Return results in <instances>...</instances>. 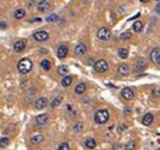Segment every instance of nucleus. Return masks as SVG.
I'll return each instance as SVG.
<instances>
[{
  "mask_svg": "<svg viewBox=\"0 0 160 150\" xmlns=\"http://www.w3.org/2000/svg\"><path fill=\"white\" fill-rule=\"evenodd\" d=\"M32 67H33V63L27 57L22 59V60L18 63V71H19L20 74H28L32 70Z\"/></svg>",
  "mask_w": 160,
  "mask_h": 150,
  "instance_id": "1",
  "label": "nucleus"
},
{
  "mask_svg": "<svg viewBox=\"0 0 160 150\" xmlns=\"http://www.w3.org/2000/svg\"><path fill=\"white\" fill-rule=\"evenodd\" d=\"M109 118V112L107 110H98L94 114V120L98 125H104Z\"/></svg>",
  "mask_w": 160,
  "mask_h": 150,
  "instance_id": "2",
  "label": "nucleus"
},
{
  "mask_svg": "<svg viewBox=\"0 0 160 150\" xmlns=\"http://www.w3.org/2000/svg\"><path fill=\"white\" fill-rule=\"evenodd\" d=\"M97 36L100 41H108L109 38H111V31H109L107 27H102V28L98 29Z\"/></svg>",
  "mask_w": 160,
  "mask_h": 150,
  "instance_id": "3",
  "label": "nucleus"
},
{
  "mask_svg": "<svg viewBox=\"0 0 160 150\" xmlns=\"http://www.w3.org/2000/svg\"><path fill=\"white\" fill-rule=\"evenodd\" d=\"M94 69H95V71H98V73H104L108 70V64H107L106 60H98V61H95V64H94Z\"/></svg>",
  "mask_w": 160,
  "mask_h": 150,
  "instance_id": "4",
  "label": "nucleus"
},
{
  "mask_svg": "<svg viewBox=\"0 0 160 150\" xmlns=\"http://www.w3.org/2000/svg\"><path fill=\"white\" fill-rule=\"evenodd\" d=\"M33 38L36 41H38V42H44V41H47L50 38V34L46 31H37L33 34Z\"/></svg>",
  "mask_w": 160,
  "mask_h": 150,
  "instance_id": "5",
  "label": "nucleus"
},
{
  "mask_svg": "<svg viewBox=\"0 0 160 150\" xmlns=\"http://www.w3.org/2000/svg\"><path fill=\"white\" fill-rule=\"evenodd\" d=\"M47 106H48V99L44 98V97H41V98H38L37 101L34 102V107L37 108V110H43Z\"/></svg>",
  "mask_w": 160,
  "mask_h": 150,
  "instance_id": "6",
  "label": "nucleus"
},
{
  "mask_svg": "<svg viewBox=\"0 0 160 150\" xmlns=\"http://www.w3.org/2000/svg\"><path fill=\"white\" fill-rule=\"evenodd\" d=\"M50 8H51V4L47 0H41L37 5V10L41 11V13H46L47 10H50Z\"/></svg>",
  "mask_w": 160,
  "mask_h": 150,
  "instance_id": "7",
  "label": "nucleus"
},
{
  "mask_svg": "<svg viewBox=\"0 0 160 150\" xmlns=\"http://www.w3.org/2000/svg\"><path fill=\"white\" fill-rule=\"evenodd\" d=\"M48 120H50V116L47 113H42V114H40V116L36 117V122H37V125H40V126L46 125V123L48 122Z\"/></svg>",
  "mask_w": 160,
  "mask_h": 150,
  "instance_id": "8",
  "label": "nucleus"
},
{
  "mask_svg": "<svg viewBox=\"0 0 160 150\" xmlns=\"http://www.w3.org/2000/svg\"><path fill=\"white\" fill-rule=\"evenodd\" d=\"M121 94H122V97L126 99V101H131V99L133 98V90L131 89V88H123Z\"/></svg>",
  "mask_w": 160,
  "mask_h": 150,
  "instance_id": "9",
  "label": "nucleus"
},
{
  "mask_svg": "<svg viewBox=\"0 0 160 150\" xmlns=\"http://www.w3.org/2000/svg\"><path fill=\"white\" fill-rule=\"evenodd\" d=\"M151 61H154L155 64H160V50L159 48H154L150 54Z\"/></svg>",
  "mask_w": 160,
  "mask_h": 150,
  "instance_id": "10",
  "label": "nucleus"
},
{
  "mask_svg": "<svg viewBox=\"0 0 160 150\" xmlns=\"http://www.w3.org/2000/svg\"><path fill=\"white\" fill-rule=\"evenodd\" d=\"M67 52H69V48H67V46L61 45L57 48V56L60 57V59H65V57L67 56Z\"/></svg>",
  "mask_w": 160,
  "mask_h": 150,
  "instance_id": "11",
  "label": "nucleus"
},
{
  "mask_svg": "<svg viewBox=\"0 0 160 150\" xmlns=\"http://www.w3.org/2000/svg\"><path fill=\"white\" fill-rule=\"evenodd\" d=\"M24 48H26V41L20 40V41H17V42L14 43V51L22 52Z\"/></svg>",
  "mask_w": 160,
  "mask_h": 150,
  "instance_id": "12",
  "label": "nucleus"
},
{
  "mask_svg": "<svg viewBox=\"0 0 160 150\" xmlns=\"http://www.w3.org/2000/svg\"><path fill=\"white\" fill-rule=\"evenodd\" d=\"M154 121V114L153 113H146L144 116V118H142V123H144L145 126H150L151 123Z\"/></svg>",
  "mask_w": 160,
  "mask_h": 150,
  "instance_id": "13",
  "label": "nucleus"
},
{
  "mask_svg": "<svg viewBox=\"0 0 160 150\" xmlns=\"http://www.w3.org/2000/svg\"><path fill=\"white\" fill-rule=\"evenodd\" d=\"M85 52H87V47H85L84 43H79V45L75 47V54L78 55V56H83Z\"/></svg>",
  "mask_w": 160,
  "mask_h": 150,
  "instance_id": "14",
  "label": "nucleus"
},
{
  "mask_svg": "<svg viewBox=\"0 0 160 150\" xmlns=\"http://www.w3.org/2000/svg\"><path fill=\"white\" fill-rule=\"evenodd\" d=\"M71 83H73V76H70V75L64 76V78H62V80H61V85H62V87H65V88L70 87Z\"/></svg>",
  "mask_w": 160,
  "mask_h": 150,
  "instance_id": "15",
  "label": "nucleus"
},
{
  "mask_svg": "<svg viewBox=\"0 0 160 150\" xmlns=\"http://www.w3.org/2000/svg\"><path fill=\"white\" fill-rule=\"evenodd\" d=\"M85 90H87V85H85L84 83H79L75 87V93L76 94H84Z\"/></svg>",
  "mask_w": 160,
  "mask_h": 150,
  "instance_id": "16",
  "label": "nucleus"
},
{
  "mask_svg": "<svg viewBox=\"0 0 160 150\" xmlns=\"http://www.w3.org/2000/svg\"><path fill=\"white\" fill-rule=\"evenodd\" d=\"M146 69V61L145 60H138L137 61V65H136V71H144Z\"/></svg>",
  "mask_w": 160,
  "mask_h": 150,
  "instance_id": "17",
  "label": "nucleus"
},
{
  "mask_svg": "<svg viewBox=\"0 0 160 150\" xmlns=\"http://www.w3.org/2000/svg\"><path fill=\"white\" fill-rule=\"evenodd\" d=\"M43 141V136L42 135H34V136L31 137V143L34 144V145H38V144H41Z\"/></svg>",
  "mask_w": 160,
  "mask_h": 150,
  "instance_id": "18",
  "label": "nucleus"
},
{
  "mask_svg": "<svg viewBox=\"0 0 160 150\" xmlns=\"http://www.w3.org/2000/svg\"><path fill=\"white\" fill-rule=\"evenodd\" d=\"M118 73H120L121 75H127L130 73V69L127 65H124V64H122V65L118 66Z\"/></svg>",
  "mask_w": 160,
  "mask_h": 150,
  "instance_id": "19",
  "label": "nucleus"
},
{
  "mask_svg": "<svg viewBox=\"0 0 160 150\" xmlns=\"http://www.w3.org/2000/svg\"><path fill=\"white\" fill-rule=\"evenodd\" d=\"M26 17V10L24 9H17L14 13V18L15 19H23Z\"/></svg>",
  "mask_w": 160,
  "mask_h": 150,
  "instance_id": "20",
  "label": "nucleus"
},
{
  "mask_svg": "<svg viewBox=\"0 0 160 150\" xmlns=\"http://www.w3.org/2000/svg\"><path fill=\"white\" fill-rule=\"evenodd\" d=\"M85 146H87L88 149H94L97 146V143L94 139H87L85 140Z\"/></svg>",
  "mask_w": 160,
  "mask_h": 150,
  "instance_id": "21",
  "label": "nucleus"
},
{
  "mask_svg": "<svg viewBox=\"0 0 160 150\" xmlns=\"http://www.w3.org/2000/svg\"><path fill=\"white\" fill-rule=\"evenodd\" d=\"M142 27H144V24H142L141 20H136V22L133 23V31L135 32H141Z\"/></svg>",
  "mask_w": 160,
  "mask_h": 150,
  "instance_id": "22",
  "label": "nucleus"
},
{
  "mask_svg": "<svg viewBox=\"0 0 160 150\" xmlns=\"http://www.w3.org/2000/svg\"><path fill=\"white\" fill-rule=\"evenodd\" d=\"M61 102H62V97H61V96H60V97H56V98L51 102V107H53V108H57L58 106L61 104Z\"/></svg>",
  "mask_w": 160,
  "mask_h": 150,
  "instance_id": "23",
  "label": "nucleus"
},
{
  "mask_svg": "<svg viewBox=\"0 0 160 150\" xmlns=\"http://www.w3.org/2000/svg\"><path fill=\"white\" fill-rule=\"evenodd\" d=\"M57 73L60 75H64V76H66L67 75V67L65 66V65H60L57 67Z\"/></svg>",
  "mask_w": 160,
  "mask_h": 150,
  "instance_id": "24",
  "label": "nucleus"
},
{
  "mask_svg": "<svg viewBox=\"0 0 160 150\" xmlns=\"http://www.w3.org/2000/svg\"><path fill=\"white\" fill-rule=\"evenodd\" d=\"M41 66H42V69L46 70V71H48V70L51 69V64H50L48 60H43L42 63H41Z\"/></svg>",
  "mask_w": 160,
  "mask_h": 150,
  "instance_id": "25",
  "label": "nucleus"
},
{
  "mask_svg": "<svg viewBox=\"0 0 160 150\" xmlns=\"http://www.w3.org/2000/svg\"><path fill=\"white\" fill-rule=\"evenodd\" d=\"M118 55H120L121 59H126L128 56V51H127V48H120L118 50Z\"/></svg>",
  "mask_w": 160,
  "mask_h": 150,
  "instance_id": "26",
  "label": "nucleus"
},
{
  "mask_svg": "<svg viewBox=\"0 0 160 150\" xmlns=\"http://www.w3.org/2000/svg\"><path fill=\"white\" fill-rule=\"evenodd\" d=\"M46 20H47L48 23H50V22H51V23L57 22V20H58V15H57V14H50V15L46 18Z\"/></svg>",
  "mask_w": 160,
  "mask_h": 150,
  "instance_id": "27",
  "label": "nucleus"
},
{
  "mask_svg": "<svg viewBox=\"0 0 160 150\" xmlns=\"http://www.w3.org/2000/svg\"><path fill=\"white\" fill-rule=\"evenodd\" d=\"M120 38H121V41L131 40V32H123V33L120 36Z\"/></svg>",
  "mask_w": 160,
  "mask_h": 150,
  "instance_id": "28",
  "label": "nucleus"
},
{
  "mask_svg": "<svg viewBox=\"0 0 160 150\" xmlns=\"http://www.w3.org/2000/svg\"><path fill=\"white\" fill-rule=\"evenodd\" d=\"M135 148H136V144L133 141H128L126 144V146H124V150H135Z\"/></svg>",
  "mask_w": 160,
  "mask_h": 150,
  "instance_id": "29",
  "label": "nucleus"
},
{
  "mask_svg": "<svg viewBox=\"0 0 160 150\" xmlns=\"http://www.w3.org/2000/svg\"><path fill=\"white\" fill-rule=\"evenodd\" d=\"M8 144H9L8 137H1L0 139V148H5V146H8Z\"/></svg>",
  "mask_w": 160,
  "mask_h": 150,
  "instance_id": "30",
  "label": "nucleus"
},
{
  "mask_svg": "<svg viewBox=\"0 0 160 150\" xmlns=\"http://www.w3.org/2000/svg\"><path fill=\"white\" fill-rule=\"evenodd\" d=\"M81 130H83V123L81 122L75 123V126H74V132H80Z\"/></svg>",
  "mask_w": 160,
  "mask_h": 150,
  "instance_id": "31",
  "label": "nucleus"
},
{
  "mask_svg": "<svg viewBox=\"0 0 160 150\" xmlns=\"http://www.w3.org/2000/svg\"><path fill=\"white\" fill-rule=\"evenodd\" d=\"M57 150H70V146H69V144H67V143H62V144L58 145Z\"/></svg>",
  "mask_w": 160,
  "mask_h": 150,
  "instance_id": "32",
  "label": "nucleus"
},
{
  "mask_svg": "<svg viewBox=\"0 0 160 150\" xmlns=\"http://www.w3.org/2000/svg\"><path fill=\"white\" fill-rule=\"evenodd\" d=\"M124 130H126V126H124V125H120V126H118V132H120V134H121V132H123Z\"/></svg>",
  "mask_w": 160,
  "mask_h": 150,
  "instance_id": "33",
  "label": "nucleus"
},
{
  "mask_svg": "<svg viewBox=\"0 0 160 150\" xmlns=\"http://www.w3.org/2000/svg\"><path fill=\"white\" fill-rule=\"evenodd\" d=\"M153 96H154V97H159V96H160V90H159V89H155V90L153 92Z\"/></svg>",
  "mask_w": 160,
  "mask_h": 150,
  "instance_id": "34",
  "label": "nucleus"
},
{
  "mask_svg": "<svg viewBox=\"0 0 160 150\" xmlns=\"http://www.w3.org/2000/svg\"><path fill=\"white\" fill-rule=\"evenodd\" d=\"M41 20H42L41 18H33V19L31 20V22H32V23H38V22H41Z\"/></svg>",
  "mask_w": 160,
  "mask_h": 150,
  "instance_id": "35",
  "label": "nucleus"
},
{
  "mask_svg": "<svg viewBox=\"0 0 160 150\" xmlns=\"http://www.w3.org/2000/svg\"><path fill=\"white\" fill-rule=\"evenodd\" d=\"M0 28H7V23L1 20V22H0Z\"/></svg>",
  "mask_w": 160,
  "mask_h": 150,
  "instance_id": "36",
  "label": "nucleus"
},
{
  "mask_svg": "<svg viewBox=\"0 0 160 150\" xmlns=\"http://www.w3.org/2000/svg\"><path fill=\"white\" fill-rule=\"evenodd\" d=\"M155 9H156V11H158V14H160V3H159L158 5H156V8H155Z\"/></svg>",
  "mask_w": 160,
  "mask_h": 150,
  "instance_id": "37",
  "label": "nucleus"
},
{
  "mask_svg": "<svg viewBox=\"0 0 160 150\" xmlns=\"http://www.w3.org/2000/svg\"><path fill=\"white\" fill-rule=\"evenodd\" d=\"M46 52H47V51H46V50H44V48H42V50H41V54H46Z\"/></svg>",
  "mask_w": 160,
  "mask_h": 150,
  "instance_id": "38",
  "label": "nucleus"
},
{
  "mask_svg": "<svg viewBox=\"0 0 160 150\" xmlns=\"http://www.w3.org/2000/svg\"><path fill=\"white\" fill-rule=\"evenodd\" d=\"M141 3H147V1H150V0H140Z\"/></svg>",
  "mask_w": 160,
  "mask_h": 150,
  "instance_id": "39",
  "label": "nucleus"
},
{
  "mask_svg": "<svg viewBox=\"0 0 160 150\" xmlns=\"http://www.w3.org/2000/svg\"><path fill=\"white\" fill-rule=\"evenodd\" d=\"M156 150H160V149H156Z\"/></svg>",
  "mask_w": 160,
  "mask_h": 150,
  "instance_id": "40",
  "label": "nucleus"
},
{
  "mask_svg": "<svg viewBox=\"0 0 160 150\" xmlns=\"http://www.w3.org/2000/svg\"><path fill=\"white\" fill-rule=\"evenodd\" d=\"M158 1H160V0H158Z\"/></svg>",
  "mask_w": 160,
  "mask_h": 150,
  "instance_id": "41",
  "label": "nucleus"
},
{
  "mask_svg": "<svg viewBox=\"0 0 160 150\" xmlns=\"http://www.w3.org/2000/svg\"><path fill=\"white\" fill-rule=\"evenodd\" d=\"M0 22H1V20H0Z\"/></svg>",
  "mask_w": 160,
  "mask_h": 150,
  "instance_id": "42",
  "label": "nucleus"
}]
</instances>
